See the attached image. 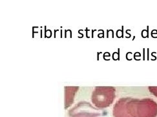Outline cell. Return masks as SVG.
I'll return each instance as SVG.
<instances>
[{
  "label": "cell",
  "instance_id": "6da1fadb",
  "mask_svg": "<svg viewBox=\"0 0 157 117\" xmlns=\"http://www.w3.org/2000/svg\"><path fill=\"white\" fill-rule=\"evenodd\" d=\"M116 97V89L113 86H96L93 91L91 101L98 108H106L111 105Z\"/></svg>",
  "mask_w": 157,
  "mask_h": 117
},
{
  "label": "cell",
  "instance_id": "7a4b0ae2",
  "mask_svg": "<svg viewBox=\"0 0 157 117\" xmlns=\"http://www.w3.org/2000/svg\"><path fill=\"white\" fill-rule=\"evenodd\" d=\"M136 117H157V103L151 98L136 99Z\"/></svg>",
  "mask_w": 157,
  "mask_h": 117
},
{
  "label": "cell",
  "instance_id": "3957f363",
  "mask_svg": "<svg viewBox=\"0 0 157 117\" xmlns=\"http://www.w3.org/2000/svg\"><path fill=\"white\" fill-rule=\"evenodd\" d=\"M100 111L96 109L89 102L83 101L78 103L69 112L70 117H98Z\"/></svg>",
  "mask_w": 157,
  "mask_h": 117
},
{
  "label": "cell",
  "instance_id": "277c9868",
  "mask_svg": "<svg viewBox=\"0 0 157 117\" xmlns=\"http://www.w3.org/2000/svg\"><path fill=\"white\" fill-rule=\"evenodd\" d=\"M129 97L122 98L114 104L113 110L114 117H133L131 113Z\"/></svg>",
  "mask_w": 157,
  "mask_h": 117
},
{
  "label": "cell",
  "instance_id": "5b68a950",
  "mask_svg": "<svg viewBox=\"0 0 157 117\" xmlns=\"http://www.w3.org/2000/svg\"><path fill=\"white\" fill-rule=\"evenodd\" d=\"M78 88H79L77 86H66L65 88V108H68L73 103L74 98Z\"/></svg>",
  "mask_w": 157,
  "mask_h": 117
},
{
  "label": "cell",
  "instance_id": "8992f818",
  "mask_svg": "<svg viewBox=\"0 0 157 117\" xmlns=\"http://www.w3.org/2000/svg\"><path fill=\"white\" fill-rule=\"evenodd\" d=\"M149 90L153 95L157 97V86H149Z\"/></svg>",
  "mask_w": 157,
  "mask_h": 117
}]
</instances>
